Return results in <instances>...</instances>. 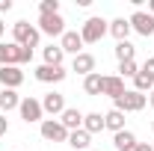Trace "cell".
Masks as SVG:
<instances>
[{
    "label": "cell",
    "mask_w": 154,
    "mask_h": 151,
    "mask_svg": "<svg viewBox=\"0 0 154 151\" xmlns=\"http://www.w3.org/2000/svg\"><path fill=\"white\" fill-rule=\"evenodd\" d=\"M139 71H142V74H148V77H151V80H154V57H148V59H145Z\"/></svg>",
    "instance_id": "obj_28"
},
{
    "label": "cell",
    "mask_w": 154,
    "mask_h": 151,
    "mask_svg": "<svg viewBox=\"0 0 154 151\" xmlns=\"http://www.w3.org/2000/svg\"><path fill=\"white\" fill-rule=\"evenodd\" d=\"M151 89H154V80H151L148 74H142V71H139V74L134 77V92H142V95H145V92H151Z\"/></svg>",
    "instance_id": "obj_25"
},
{
    "label": "cell",
    "mask_w": 154,
    "mask_h": 151,
    "mask_svg": "<svg viewBox=\"0 0 154 151\" xmlns=\"http://www.w3.org/2000/svg\"><path fill=\"white\" fill-rule=\"evenodd\" d=\"M128 92V89H125V80H122V77L119 74H110V77H104V89H101V95H110V98H122V95Z\"/></svg>",
    "instance_id": "obj_13"
},
{
    "label": "cell",
    "mask_w": 154,
    "mask_h": 151,
    "mask_svg": "<svg viewBox=\"0 0 154 151\" xmlns=\"http://www.w3.org/2000/svg\"><path fill=\"white\" fill-rule=\"evenodd\" d=\"M18 107H21V98H18L15 89H3V92H0V110H3V113L18 110Z\"/></svg>",
    "instance_id": "obj_19"
},
{
    "label": "cell",
    "mask_w": 154,
    "mask_h": 151,
    "mask_svg": "<svg viewBox=\"0 0 154 151\" xmlns=\"http://www.w3.org/2000/svg\"><path fill=\"white\" fill-rule=\"evenodd\" d=\"M42 110H45V113H51V116H62V113H65V95L48 92L45 98H42Z\"/></svg>",
    "instance_id": "obj_11"
},
{
    "label": "cell",
    "mask_w": 154,
    "mask_h": 151,
    "mask_svg": "<svg viewBox=\"0 0 154 151\" xmlns=\"http://www.w3.org/2000/svg\"><path fill=\"white\" fill-rule=\"evenodd\" d=\"M148 104H151V107H154V89H151V92H148Z\"/></svg>",
    "instance_id": "obj_33"
},
{
    "label": "cell",
    "mask_w": 154,
    "mask_h": 151,
    "mask_svg": "<svg viewBox=\"0 0 154 151\" xmlns=\"http://www.w3.org/2000/svg\"><path fill=\"white\" fill-rule=\"evenodd\" d=\"M104 128H110L113 133L125 131V113H119V110H110V113H104Z\"/></svg>",
    "instance_id": "obj_21"
},
{
    "label": "cell",
    "mask_w": 154,
    "mask_h": 151,
    "mask_svg": "<svg viewBox=\"0 0 154 151\" xmlns=\"http://www.w3.org/2000/svg\"><path fill=\"white\" fill-rule=\"evenodd\" d=\"M38 33L62 39V33H65V18L62 15H38Z\"/></svg>",
    "instance_id": "obj_4"
},
{
    "label": "cell",
    "mask_w": 154,
    "mask_h": 151,
    "mask_svg": "<svg viewBox=\"0 0 154 151\" xmlns=\"http://www.w3.org/2000/svg\"><path fill=\"white\" fill-rule=\"evenodd\" d=\"M9 133V122H6V116H0V136H6Z\"/></svg>",
    "instance_id": "obj_30"
},
{
    "label": "cell",
    "mask_w": 154,
    "mask_h": 151,
    "mask_svg": "<svg viewBox=\"0 0 154 151\" xmlns=\"http://www.w3.org/2000/svg\"><path fill=\"white\" fill-rule=\"evenodd\" d=\"M110 30V24L104 18H89L86 24H83V30H80V39H83V45H95V42H101L104 39V33Z\"/></svg>",
    "instance_id": "obj_3"
},
{
    "label": "cell",
    "mask_w": 154,
    "mask_h": 151,
    "mask_svg": "<svg viewBox=\"0 0 154 151\" xmlns=\"http://www.w3.org/2000/svg\"><path fill=\"white\" fill-rule=\"evenodd\" d=\"M71 71H77V74L89 77L92 71H95V57L92 54H77L74 62H71Z\"/></svg>",
    "instance_id": "obj_15"
},
{
    "label": "cell",
    "mask_w": 154,
    "mask_h": 151,
    "mask_svg": "<svg viewBox=\"0 0 154 151\" xmlns=\"http://www.w3.org/2000/svg\"><path fill=\"white\" fill-rule=\"evenodd\" d=\"M145 104H148V95L128 89V92L122 95V98H116V107H113V110H119V113H139Z\"/></svg>",
    "instance_id": "obj_2"
},
{
    "label": "cell",
    "mask_w": 154,
    "mask_h": 151,
    "mask_svg": "<svg viewBox=\"0 0 154 151\" xmlns=\"http://www.w3.org/2000/svg\"><path fill=\"white\" fill-rule=\"evenodd\" d=\"M59 122H62V128H65L68 133H71V131H80V128H83V113H80L77 107H65V113H62Z\"/></svg>",
    "instance_id": "obj_14"
},
{
    "label": "cell",
    "mask_w": 154,
    "mask_h": 151,
    "mask_svg": "<svg viewBox=\"0 0 154 151\" xmlns=\"http://www.w3.org/2000/svg\"><path fill=\"white\" fill-rule=\"evenodd\" d=\"M21 83H24V71L18 65H3L0 68V86L3 89H18Z\"/></svg>",
    "instance_id": "obj_9"
},
{
    "label": "cell",
    "mask_w": 154,
    "mask_h": 151,
    "mask_svg": "<svg viewBox=\"0 0 154 151\" xmlns=\"http://www.w3.org/2000/svg\"><path fill=\"white\" fill-rule=\"evenodd\" d=\"M68 145H71L74 151H86L89 145H92V136L83 131V128H80V131H71L68 133Z\"/></svg>",
    "instance_id": "obj_16"
},
{
    "label": "cell",
    "mask_w": 154,
    "mask_h": 151,
    "mask_svg": "<svg viewBox=\"0 0 154 151\" xmlns=\"http://www.w3.org/2000/svg\"><path fill=\"white\" fill-rule=\"evenodd\" d=\"M12 9V0H0V12H9Z\"/></svg>",
    "instance_id": "obj_32"
},
{
    "label": "cell",
    "mask_w": 154,
    "mask_h": 151,
    "mask_svg": "<svg viewBox=\"0 0 154 151\" xmlns=\"http://www.w3.org/2000/svg\"><path fill=\"white\" fill-rule=\"evenodd\" d=\"M3 30H6V24H3V21H0V36H3Z\"/></svg>",
    "instance_id": "obj_35"
},
{
    "label": "cell",
    "mask_w": 154,
    "mask_h": 151,
    "mask_svg": "<svg viewBox=\"0 0 154 151\" xmlns=\"http://www.w3.org/2000/svg\"><path fill=\"white\" fill-rule=\"evenodd\" d=\"M38 15H59V0H42Z\"/></svg>",
    "instance_id": "obj_27"
},
{
    "label": "cell",
    "mask_w": 154,
    "mask_h": 151,
    "mask_svg": "<svg viewBox=\"0 0 154 151\" xmlns=\"http://www.w3.org/2000/svg\"><path fill=\"white\" fill-rule=\"evenodd\" d=\"M12 36H15V45H21V48H36L38 39H42V33H38L33 24H27V21H18L15 27H12Z\"/></svg>",
    "instance_id": "obj_1"
},
{
    "label": "cell",
    "mask_w": 154,
    "mask_h": 151,
    "mask_svg": "<svg viewBox=\"0 0 154 151\" xmlns=\"http://www.w3.org/2000/svg\"><path fill=\"white\" fill-rule=\"evenodd\" d=\"M151 148H154V142H151Z\"/></svg>",
    "instance_id": "obj_37"
},
{
    "label": "cell",
    "mask_w": 154,
    "mask_h": 151,
    "mask_svg": "<svg viewBox=\"0 0 154 151\" xmlns=\"http://www.w3.org/2000/svg\"><path fill=\"white\" fill-rule=\"evenodd\" d=\"M101 89H104V74L92 71L89 77H83V92L86 95H101Z\"/></svg>",
    "instance_id": "obj_18"
},
{
    "label": "cell",
    "mask_w": 154,
    "mask_h": 151,
    "mask_svg": "<svg viewBox=\"0 0 154 151\" xmlns=\"http://www.w3.org/2000/svg\"><path fill=\"white\" fill-rule=\"evenodd\" d=\"M59 48H62V54H83V39H80V33H74V30H65L62 33V39H59Z\"/></svg>",
    "instance_id": "obj_10"
},
{
    "label": "cell",
    "mask_w": 154,
    "mask_h": 151,
    "mask_svg": "<svg viewBox=\"0 0 154 151\" xmlns=\"http://www.w3.org/2000/svg\"><path fill=\"white\" fill-rule=\"evenodd\" d=\"M18 57H21V45H15V42H6L3 45L0 42V68L3 65H18Z\"/></svg>",
    "instance_id": "obj_12"
},
{
    "label": "cell",
    "mask_w": 154,
    "mask_h": 151,
    "mask_svg": "<svg viewBox=\"0 0 154 151\" xmlns=\"http://www.w3.org/2000/svg\"><path fill=\"white\" fill-rule=\"evenodd\" d=\"M83 131L89 133V136H92V133H101L104 131V116L101 113H86L83 116Z\"/></svg>",
    "instance_id": "obj_17"
},
{
    "label": "cell",
    "mask_w": 154,
    "mask_h": 151,
    "mask_svg": "<svg viewBox=\"0 0 154 151\" xmlns=\"http://www.w3.org/2000/svg\"><path fill=\"white\" fill-rule=\"evenodd\" d=\"M33 59V51L30 48H21V57H18V65H24V62H30Z\"/></svg>",
    "instance_id": "obj_29"
},
{
    "label": "cell",
    "mask_w": 154,
    "mask_h": 151,
    "mask_svg": "<svg viewBox=\"0 0 154 151\" xmlns=\"http://www.w3.org/2000/svg\"><path fill=\"white\" fill-rule=\"evenodd\" d=\"M148 15H154V0H151V3H148Z\"/></svg>",
    "instance_id": "obj_34"
},
{
    "label": "cell",
    "mask_w": 154,
    "mask_h": 151,
    "mask_svg": "<svg viewBox=\"0 0 154 151\" xmlns=\"http://www.w3.org/2000/svg\"><path fill=\"white\" fill-rule=\"evenodd\" d=\"M110 33H113L119 42H128V36H131V21H128V18H116V21H110Z\"/></svg>",
    "instance_id": "obj_20"
},
{
    "label": "cell",
    "mask_w": 154,
    "mask_h": 151,
    "mask_svg": "<svg viewBox=\"0 0 154 151\" xmlns=\"http://www.w3.org/2000/svg\"><path fill=\"white\" fill-rule=\"evenodd\" d=\"M62 59H65V54H62L59 45H48L45 48V65H62Z\"/></svg>",
    "instance_id": "obj_23"
},
{
    "label": "cell",
    "mask_w": 154,
    "mask_h": 151,
    "mask_svg": "<svg viewBox=\"0 0 154 151\" xmlns=\"http://www.w3.org/2000/svg\"><path fill=\"white\" fill-rule=\"evenodd\" d=\"M18 113H21V119H24L27 125H33V122H45V119H42V116H45L42 101H36V98H21Z\"/></svg>",
    "instance_id": "obj_5"
},
{
    "label": "cell",
    "mask_w": 154,
    "mask_h": 151,
    "mask_svg": "<svg viewBox=\"0 0 154 151\" xmlns=\"http://www.w3.org/2000/svg\"><path fill=\"white\" fill-rule=\"evenodd\" d=\"M151 128H154V119H151Z\"/></svg>",
    "instance_id": "obj_36"
},
{
    "label": "cell",
    "mask_w": 154,
    "mask_h": 151,
    "mask_svg": "<svg viewBox=\"0 0 154 151\" xmlns=\"http://www.w3.org/2000/svg\"><path fill=\"white\" fill-rule=\"evenodd\" d=\"M113 142H116V148H119V151H134V145H136V136H134L131 131H119Z\"/></svg>",
    "instance_id": "obj_22"
},
{
    "label": "cell",
    "mask_w": 154,
    "mask_h": 151,
    "mask_svg": "<svg viewBox=\"0 0 154 151\" xmlns=\"http://www.w3.org/2000/svg\"><path fill=\"white\" fill-rule=\"evenodd\" d=\"M128 21H131V30H136L139 36H151V33H154V15L142 12V9H136Z\"/></svg>",
    "instance_id": "obj_7"
},
{
    "label": "cell",
    "mask_w": 154,
    "mask_h": 151,
    "mask_svg": "<svg viewBox=\"0 0 154 151\" xmlns=\"http://www.w3.org/2000/svg\"><path fill=\"white\" fill-rule=\"evenodd\" d=\"M65 68L62 65H38L36 68V80L38 83H62L65 80Z\"/></svg>",
    "instance_id": "obj_8"
},
{
    "label": "cell",
    "mask_w": 154,
    "mask_h": 151,
    "mask_svg": "<svg viewBox=\"0 0 154 151\" xmlns=\"http://www.w3.org/2000/svg\"><path fill=\"white\" fill-rule=\"evenodd\" d=\"M116 57H119V62H131V59L136 57V48L131 42H119V45H116Z\"/></svg>",
    "instance_id": "obj_24"
},
{
    "label": "cell",
    "mask_w": 154,
    "mask_h": 151,
    "mask_svg": "<svg viewBox=\"0 0 154 151\" xmlns=\"http://www.w3.org/2000/svg\"><path fill=\"white\" fill-rule=\"evenodd\" d=\"M134 151H154V148H151V142H136Z\"/></svg>",
    "instance_id": "obj_31"
},
{
    "label": "cell",
    "mask_w": 154,
    "mask_h": 151,
    "mask_svg": "<svg viewBox=\"0 0 154 151\" xmlns=\"http://www.w3.org/2000/svg\"><path fill=\"white\" fill-rule=\"evenodd\" d=\"M139 74V65H136V59H131V62H119V77L125 80V77H136Z\"/></svg>",
    "instance_id": "obj_26"
},
{
    "label": "cell",
    "mask_w": 154,
    "mask_h": 151,
    "mask_svg": "<svg viewBox=\"0 0 154 151\" xmlns=\"http://www.w3.org/2000/svg\"><path fill=\"white\" fill-rule=\"evenodd\" d=\"M42 136L48 142H68V131L62 128V122H57V119H45L42 122Z\"/></svg>",
    "instance_id": "obj_6"
}]
</instances>
